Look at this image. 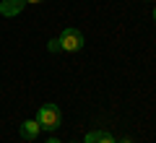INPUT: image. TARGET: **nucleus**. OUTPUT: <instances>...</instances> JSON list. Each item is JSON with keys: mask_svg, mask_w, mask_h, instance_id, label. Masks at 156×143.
Segmentation results:
<instances>
[{"mask_svg": "<svg viewBox=\"0 0 156 143\" xmlns=\"http://www.w3.org/2000/svg\"><path fill=\"white\" fill-rule=\"evenodd\" d=\"M37 122L42 130H57L62 122V115L60 109H57V104H42L37 112Z\"/></svg>", "mask_w": 156, "mask_h": 143, "instance_id": "nucleus-1", "label": "nucleus"}, {"mask_svg": "<svg viewBox=\"0 0 156 143\" xmlns=\"http://www.w3.org/2000/svg\"><path fill=\"white\" fill-rule=\"evenodd\" d=\"M47 143H60V141H57V138H50V141H47Z\"/></svg>", "mask_w": 156, "mask_h": 143, "instance_id": "nucleus-8", "label": "nucleus"}, {"mask_svg": "<svg viewBox=\"0 0 156 143\" xmlns=\"http://www.w3.org/2000/svg\"><path fill=\"white\" fill-rule=\"evenodd\" d=\"M39 130H42V127H39V122L37 120H26V122H21V138L23 141H34V138L39 135Z\"/></svg>", "mask_w": 156, "mask_h": 143, "instance_id": "nucleus-4", "label": "nucleus"}, {"mask_svg": "<svg viewBox=\"0 0 156 143\" xmlns=\"http://www.w3.org/2000/svg\"><path fill=\"white\" fill-rule=\"evenodd\" d=\"M50 50H52V52L60 50V42H57V39H52V42H50Z\"/></svg>", "mask_w": 156, "mask_h": 143, "instance_id": "nucleus-6", "label": "nucleus"}, {"mask_svg": "<svg viewBox=\"0 0 156 143\" xmlns=\"http://www.w3.org/2000/svg\"><path fill=\"white\" fill-rule=\"evenodd\" d=\"M117 143H133V141H130V138H122V141H117Z\"/></svg>", "mask_w": 156, "mask_h": 143, "instance_id": "nucleus-7", "label": "nucleus"}, {"mask_svg": "<svg viewBox=\"0 0 156 143\" xmlns=\"http://www.w3.org/2000/svg\"><path fill=\"white\" fill-rule=\"evenodd\" d=\"M60 50L65 52H78L81 47H83V34L78 31V29H65V31L60 34Z\"/></svg>", "mask_w": 156, "mask_h": 143, "instance_id": "nucleus-2", "label": "nucleus"}, {"mask_svg": "<svg viewBox=\"0 0 156 143\" xmlns=\"http://www.w3.org/2000/svg\"><path fill=\"white\" fill-rule=\"evenodd\" d=\"M83 143H117V141L107 130H91V133H86V141Z\"/></svg>", "mask_w": 156, "mask_h": 143, "instance_id": "nucleus-5", "label": "nucleus"}, {"mask_svg": "<svg viewBox=\"0 0 156 143\" xmlns=\"http://www.w3.org/2000/svg\"><path fill=\"white\" fill-rule=\"evenodd\" d=\"M26 3H42V0H26Z\"/></svg>", "mask_w": 156, "mask_h": 143, "instance_id": "nucleus-9", "label": "nucleus"}, {"mask_svg": "<svg viewBox=\"0 0 156 143\" xmlns=\"http://www.w3.org/2000/svg\"><path fill=\"white\" fill-rule=\"evenodd\" d=\"M26 5V0H3L0 3V13L3 16H18Z\"/></svg>", "mask_w": 156, "mask_h": 143, "instance_id": "nucleus-3", "label": "nucleus"}, {"mask_svg": "<svg viewBox=\"0 0 156 143\" xmlns=\"http://www.w3.org/2000/svg\"><path fill=\"white\" fill-rule=\"evenodd\" d=\"M154 18H156V11H154Z\"/></svg>", "mask_w": 156, "mask_h": 143, "instance_id": "nucleus-10", "label": "nucleus"}]
</instances>
